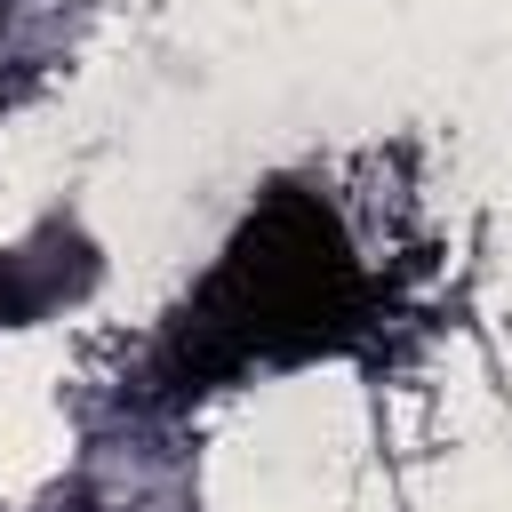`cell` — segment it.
<instances>
[{"instance_id":"6da1fadb","label":"cell","mask_w":512,"mask_h":512,"mask_svg":"<svg viewBox=\"0 0 512 512\" xmlns=\"http://www.w3.org/2000/svg\"><path fill=\"white\" fill-rule=\"evenodd\" d=\"M360 328H368V280H360V256H352L336 208L280 184L224 240L216 272L176 304L144 376L160 400H192V392H216L256 368L352 352Z\"/></svg>"}]
</instances>
